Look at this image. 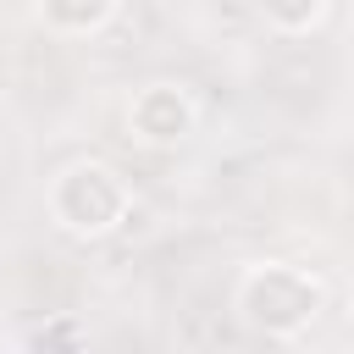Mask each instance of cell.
I'll list each match as a JSON object with an SVG mask.
<instances>
[{"instance_id": "6da1fadb", "label": "cell", "mask_w": 354, "mask_h": 354, "mask_svg": "<svg viewBox=\"0 0 354 354\" xmlns=\"http://www.w3.org/2000/svg\"><path fill=\"white\" fill-rule=\"evenodd\" d=\"M326 310V282L293 260H260L238 277V315L260 337H304Z\"/></svg>"}, {"instance_id": "7a4b0ae2", "label": "cell", "mask_w": 354, "mask_h": 354, "mask_svg": "<svg viewBox=\"0 0 354 354\" xmlns=\"http://www.w3.org/2000/svg\"><path fill=\"white\" fill-rule=\"evenodd\" d=\"M133 216V188L111 160H72L55 183H50V221L66 238H111L122 221Z\"/></svg>"}, {"instance_id": "3957f363", "label": "cell", "mask_w": 354, "mask_h": 354, "mask_svg": "<svg viewBox=\"0 0 354 354\" xmlns=\"http://www.w3.org/2000/svg\"><path fill=\"white\" fill-rule=\"evenodd\" d=\"M194 127H199V105L183 83H144L127 100V133L144 149H177L194 138Z\"/></svg>"}, {"instance_id": "277c9868", "label": "cell", "mask_w": 354, "mask_h": 354, "mask_svg": "<svg viewBox=\"0 0 354 354\" xmlns=\"http://www.w3.org/2000/svg\"><path fill=\"white\" fill-rule=\"evenodd\" d=\"M33 11L55 39H94L100 28H111L116 0H33Z\"/></svg>"}, {"instance_id": "5b68a950", "label": "cell", "mask_w": 354, "mask_h": 354, "mask_svg": "<svg viewBox=\"0 0 354 354\" xmlns=\"http://www.w3.org/2000/svg\"><path fill=\"white\" fill-rule=\"evenodd\" d=\"M326 11H332V0H260L266 28H277V33H288V39L315 33V28L326 22Z\"/></svg>"}, {"instance_id": "8992f818", "label": "cell", "mask_w": 354, "mask_h": 354, "mask_svg": "<svg viewBox=\"0 0 354 354\" xmlns=\"http://www.w3.org/2000/svg\"><path fill=\"white\" fill-rule=\"evenodd\" d=\"M22 354H88V337H83V326L72 315H55V321H44V326L28 332Z\"/></svg>"}, {"instance_id": "52a82bcc", "label": "cell", "mask_w": 354, "mask_h": 354, "mask_svg": "<svg viewBox=\"0 0 354 354\" xmlns=\"http://www.w3.org/2000/svg\"><path fill=\"white\" fill-rule=\"evenodd\" d=\"M348 315H354V293H348Z\"/></svg>"}]
</instances>
